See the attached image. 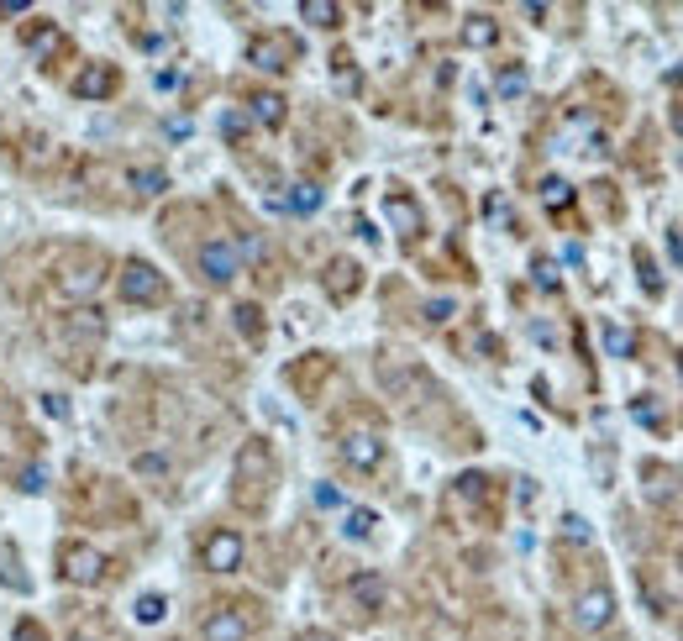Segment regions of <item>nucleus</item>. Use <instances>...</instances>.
<instances>
[{
	"label": "nucleus",
	"mask_w": 683,
	"mask_h": 641,
	"mask_svg": "<svg viewBox=\"0 0 683 641\" xmlns=\"http://www.w3.org/2000/svg\"><path fill=\"white\" fill-rule=\"evenodd\" d=\"M100 284H106V258L90 253V247H69V253L53 263V295L58 300H79V305H85Z\"/></svg>",
	"instance_id": "f257e3e1"
},
{
	"label": "nucleus",
	"mask_w": 683,
	"mask_h": 641,
	"mask_svg": "<svg viewBox=\"0 0 683 641\" xmlns=\"http://www.w3.org/2000/svg\"><path fill=\"white\" fill-rule=\"evenodd\" d=\"M232 494H237V505H247V510H258L263 505V494H268V484H274V452H268V442H247L242 452H237V473H232Z\"/></svg>",
	"instance_id": "f03ea898"
},
{
	"label": "nucleus",
	"mask_w": 683,
	"mask_h": 641,
	"mask_svg": "<svg viewBox=\"0 0 683 641\" xmlns=\"http://www.w3.org/2000/svg\"><path fill=\"white\" fill-rule=\"evenodd\" d=\"M116 289H121V300H127V305H163V300H169V279H163L153 263H142V258L121 263Z\"/></svg>",
	"instance_id": "7ed1b4c3"
},
{
	"label": "nucleus",
	"mask_w": 683,
	"mask_h": 641,
	"mask_svg": "<svg viewBox=\"0 0 683 641\" xmlns=\"http://www.w3.org/2000/svg\"><path fill=\"white\" fill-rule=\"evenodd\" d=\"M58 578H69L79 589L100 584V578H106V552L90 547V542H64L58 547Z\"/></svg>",
	"instance_id": "20e7f679"
},
{
	"label": "nucleus",
	"mask_w": 683,
	"mask_h": 641,
	"mask_svg": "<svg viewBox=\"0 0 683 641\" xmlns=\"http://www.w3.org/2000/svg\"><path fill=\"white\" fill-rule=\"evenodd\" d=\"M242 552H247L242 531L221 526V531H211V536L200 542V568H211V573H237V568H242Z\"/></svg>",
	"instance_id": "39448f33"
},
{
	"label": "nucleus",
	"mask_w": 683,
	"mask_h": 641,
	"mask_svg": "<svg viewBox=\"0 0 683 641\" xmlns=\"http://www.w3.org/2000/svg\"><path fill=\"white\" fill-rule=\"evenodd\" d=\"M195 263H200V279L205 284H232L242 274V253H237V242H226V237L205 242Z\"/></svg>",
	"instance_id": "423d86ee"
},
{
	"label": "nucleus",
	"mask_w": 683,
	"mask_h": 641,
	"mask_svg": "<svg viewBox=\"0 0 683 641\" xmlns=\"http://www.w3.org/2000/svg\"><path fill=\"white\" fill-rule=\"evenodd\" d=\"M615 620V594L599 584V589H589V594H578V605H573V626L578 631H605Z\"/></svg>",
	"instance_id": "0eeeda50"
},
{
	"label": "nucleus",
	"mask_w": 683,
	"mask_h": 641,
	"mask_svg": "<svg viewBox=\"0 0 683 641\" xmlns=\"http://www.w3.org/2000/svg\"><path fill=\"white\" fill-rule=\"evenodd\" d=\"M342 458H347V468L374 473L384 463V437H379V431H347V437H342Z\"/></svg>",
	"instance_id": "6e6552de"
},
{
	"label": "nucleus",
	"mask_w": 683,
	"mask_h": 641,
	"mask_svg": "<svg viewBox=\"0 0 683 641\" xmlns=\"http://www.w3.org/2000/svg\"><path fill=\"white\" fill-rule=\"evenodd\" d=\"M295 53H300V48L289 43V37H253V43H247V64H258V69H268V74H284Z\"/></svg>",
	"instance_id": "1a4fd4ad"
},
{
	"label": "nucleus",
	"mask_w": 683,
	"mask_h": 641,
	"mask_svg": "<svg viewBox=\"0 0 683 641\" xmlns=\"http://www.w3.org/2000/svg\"><path fill=\"white\" fill-rule=\"evenodd\" d=\"M116 85H121V74L111 64H85L74 74V95L79 100H106V95H116Z\"/></svg>",
	"instance_id": "9d476101"
},
{
	"label": "nucleus",
	"mask_w": 683,
	"mask_h": 641,
	"mask_svg": "<svg viewBox=\"0 0 683 641\" xmlns=\"http://www.w3.org/2000/svg\"><path fill=\"white\" fill-rule=\"evenodd\" d=\"M200 636H205V641H247V615L232 610V605H221V610L205 615Z\"/></svg>",
	"instance_id": "9b49d317"
},
{
	"label": "nucleus",
	"mask_w": 683,
	"mask_h": 641,
	"mask_svg": "<svg viewBox=\"0 0 683 641\" xmlns=\"http://www.w3.org/2000/svg\"><path fill=\"white\" fill-rule=\"evenodd\" d=\"M100 337H106V316H100L95 305H79L74 316H64V342H85V347H95Z\"/></svg>",
	"instance_id": "f8f14e48"
},
{
	"label": "nucleus",
	"mask_w": 683,
	"mask_h": 641,
	"mask_svg": "<svg viewBox=\"0 0 683 641\" xmlns=\"http://www.w3.org/2000/svg\"><path fill=\"white\" fill-rule=\"evenodd\" d=\"M384 216H389V226H395L400 237H421L426 232V216H421V205L410 200V195H389L384 200Z\"/></svg>",
	"instance_id": "ddd939ff"
},
{
	"label": "nucleus",
	"mask_w": 683,
	"mask_h": 641,
	"mask_svg": "<svg viewBox=\"0 0 683 641\" xmlns=\"http://www.w3.org/2000/svg\"><path fill=\"white\" fill-rule=\"evenodd\" d=\"M358 284H363V268H358L353 258H331V263H326V295H331V300H353Z\"/></svg>",
	"instance_id": "4468645a"
},
{
	"label": "nucleus",
	"mask_w": 683,
	"mask_h": 641,
	"mask_svg": "<svg viewBox=\"0 0 683 641\" xmlns=\"http://www.w3.org/2000/svg\"><path fill=\"white\" fill-rule=\"evenodd\" d=\"M284 116H289L284 95H274V90H258V95H247V121H258V127L279 132V127H284Z\"/></svg>",
	"instance_id": "2eb2a0df"
},
{
	"label": "nucleus",
	"mask_w": 683,
	"mask_h": 641,
	"mask_svg": "<svg viewBox=\"0 0 683 641\" xmlns=\"http://www.w3.org/2000/svg\"><path fill=\"white\" fill-rule=\"evenodd\" d=\"M347 594H353V605L358 610H379L384 605V573H374V568H363L353 584H347Z\"/></svg>",
	"instance_id": "dca6fc26"
},
{
	"label": "nucleus",
	"mask_w": 683,
	"mask_h": 641,
	"mask_svg": "<svg viewBox=\"0 0 683 641\" xmlns=\"http://www.w3.org/2000/svg\"><path fill=\"white\" fill-rule=\"evenodd\" d=\"M279 205H284V211H295V216H316L321 211V184H310V179L289 184V195Z\"/></svg>",
	"instance_id": "f3484780"
},
{
	"label": "nucleus",
	"mask_w": 683,
	"mask_h": 641,
	"mask_svg": "<svg viewBox=\"0 0 683 641\" xmlns=\"http://www.w3.org/2000/svg\"><path fill=\"white\" fill-rule=\"evenodd\" d=\"M22 43H27L37 58H53L58 48H64V32H58L53 22H32V27L22 32Z\"/></svg>",
	"instance_id": "a211bd4d"
},
{
	"label": "nucleus",
	"mask_w": 683,
	"mask_h": 641,
	"mask_svg": "<svg viewBox=\"0 0 683 641\" xmlns=\"http://www.w3.org/2000/svg\"><path fill=\"white\" fill-rule=\"evenodd\" d=\"M463 43L468 48H494V43H500V22H494V16H468V22H463Z\"/></svg>",
	"instance_id": "6ab92c4d"
},
{
	"label": "nucleus",
	"mask_w": 683,
	"mask_h": 641,
	"mask_svg": "<svg viewBox=\"0 0 683 641\" xmlns=\"http://www.w3.org/2000/svg\"><path fill=\"white\" fill-rule=\"evenodd\" d=\"M300 16L310 27H342V6H331V0H300Z\"/></svg>",
	"instance_id": "aec40b11"
},
{
	"label": "nucleus",
	"mask_w": 683,
	"mask_h": 641,
	"mask_svg": "<svg viewBox=\"0 0 683 641\" xmlns=\"http://www.w3.org/2000/svg\"><path fill=\"white\" fill-rule=\"evenodd\" d=\"M374 526H379V515H374V510H347L342 536H347V542H368V536H374Z\"/></svg>",
	"instance_id": "412c9836"
},
{
	"label": "nucleus",
	"mask_w": 683,
	"mask_h": 641,
	"mask_svg": "<svg viewBox=\"0 0 683 641\" xmlns=\"http://www.w3.org/2000/svg\"><path fill=\"white\" fill-rule=\"evenodd\" d=\"M542 205H547V211H568V205H573V184L568 179H542Z\"/></svg>",
	"instance_id": "4be33fe9"
},
{
	"label": "nucleus",
	"mask_w": 683,
	"mask_h": 641,
	"mask_svg": "<svg viewBox=\"0 0 683 641\" xmlns=\"http://www.w3.org/2000/svg\"><path fill=\"white\" fill-rule=\"evenodd\" d=\"M127 184L137 195H163V190H169V174H163V169H132Z\"/></svg>",
	"instance_id": "5701e85b"
},
{
	"label": "nucleus",
	"mask_w": 683,
	"mask_h": 641,
	"mask_svg": "<svg viewBox=\"0 0 683 641\" xmlns=\"http://www.w3.org/2000/svg\"><path fill=\"white\" fill-rule=\"evenodd\" d=\"M232 321H237V332H242L247 342H258V337H263V310H258V305H237V310H232Z\"/></svg>",
	"instance_id": "b1692460"
},
{
	"label": "nucleus",
	"mask_w": 683,
	"mask_h": 641,
	"mask_svg": "<svg viewBox=\"0 0 683 641\" xmlns=\"http://www.w3.org/2000/svg\"><path fill=\"white\" fill-rule=\"evenodd\" d=\"M137 620H142V626H158V620L163 615H169V599H163V594H142L137 599V610H132Z\"/></svg>",
	"instance_id": "393cba45"
},
{
	"label": "nucleus",
	"mask_w": 683,
	"mask_h": 641,
	"mask_svg": "<svg viewBox=\"0 0 683 641\" xmlns=\"http://www.w3.org/2000/svg\"><path fill=\"white\" fill-rule=\"evenodd\" d=\"M605 353L610 358H631L636 353V337L626 332V326H605Z\"/></svg>",
	"instance_id": "a878e982"
},
{
	"label": "nucleus",
	"mask_w": 683,
	"mask_h": 641,
	"mask_svg": "<svg viewBox=\"0 0 683 641\" xmlns=\"http://www.w3.org/2000/svg\"><path fill=\"white\" fill-rule=\"evenodd\" d=\"M494 90H500L505 100H515V95L526 90V69H521V64H510V69H505L500 79H494Z\"/></svg>",
	"instance_id": "bb28decb"
},
{
	"label": "nucleus",
	"mask_w": 683,
	"mask_h": 641,
	"mask_svg": "<svg viewBox=\"0 0 683 641\" xmlns=\"http://www.w3.org/2000/svg\"><path fill=\"white\" fill-rule=\"evenodd\" d=\"M531 279H536V289H547V295H557V284H563V279H557V268H552L547 258H536V263H531Z\"/></svg>",
	"instance_id": "cd10ccee"
},
{
	"label": "nucleus",
	"mask_w": 683,
	"mask_h": 641,
	"mask_svg": "<svg viewBox=\"0 0 683 641\" xmlns=\"http://www.w3.org/2000/svg\"><path fill=\"white\" fill-rule=\"evenodd\" d=\"M563 536H568V542H594V531H589V521H584V515H563Z\"/></svg>",
	"instance_id": "c85d7f7f"
},
{
	"label": "nucleus",
	"mask_w": 683,
	"mask_h": 641,
	"mask_svg": "<svg viewBox=\"0 0 683 641\" xmlns=\"http://www.w3.org/2000/svg\"><path fill=\"white\" fill-rule=\"evenodd\" d=\"M247 127H253V121H247L242 111H226V116H221V132H226V142H242V137H247Z\"/></svg>",
	"instance_id": "c756f323"
},
{
	"label": "nucleus",
	"mask_w": 683,
	"mask_h": 641,
	"mask_svg": "<svg viewBox=\"0 0 683 641\" xmlns=\"http://www.w3.org/2000/svg\"><path fill=\"white\" fill-rule=\"evenodd\" d=\"M137 473H148V479H163V473H169V458H163V452H142V458H137Z\"/></svg>",
	"instance_id": "7c9ffc66"
},
{
	"label": "nucleus",
	"mask_w": 683,
	"mask_h": 641,
	"mask_svg": "<svg viewBox=\"0 0 683 641\" xmlns=\"http://www.w3.org/2000/svg\"><path fill=\"white\" fill-rule=\"evenodd\" d=\"M636 268H641V289H647V295H657L662 279H657V268H652V258L641 253V247H636Z\"/></svg>",
	"instance_id": "2f4dec72"
},
{
	"label": "nucleus",
	"mask_w": 683,
	"mask_h": 641,
	"mask_svg": "<svg viewBox=\"0 0 683 641\" xmlns=\"http://www.w3.org/2000/svg\"><path fill=\"white\" fill-rule=\"evenodd\" d=\"M16 484H22L27 494H37V489L48 484V468H43V463H27V468H22V479H16Z\"/></svg>",
	"instance_id": "473e14b6"
},
{
	"label": "nucleus",
	"mask_w": 683,
	"mask_h": 641,
	"mask_svg": "<svg viewBox=\"0 0 683 641\" xmlns=\"http://www.w3.org/2000/svg\"><path fill=\"white\" fill-rule=\"evenodd\" d=\"M316 505H321V510H337V505H342L337 484H316Z\"/></svg>",
	"instance_id": "72a5a7b5"
},
{
	"label": "nucleus",
	"mask_w": 683,
	"mask_h": 641,
	"mask_svg": "<svg viewBox=\"0 0 683 641\" xmlns=\"http://www.w3.org/2000/svg\"><path fill=\"white\" fill-rule=\"evenodd\" d=\"M11 641H48L43 636V626H37V620H22V626H16V636Z\"/></svg>",
	"instance_id": "f704fd0d"
},
{
	"label": "nucleus",
	"mask_w": 683,
	"mask_h": 641,
	"mask_svg": "<svg viewBox=\"0 0 683 641\" xmlns=\"http://www.w3.org/2000/svg\"><path fill=\"white\" fill-rule=\"evenodd\" d=\"M452 316V300H431L426 305V321H447Z\"/></svg>",
	"instance_id": "c9c22d12"
},
{
	"label": "nucleus",
	"mask_w": 683,
	"mask_h": 641,
	"mask_svg": "<svg viewBox=\"0 0 683 641\" xmlns=\"http://www.w3.org/2000/svg\"><path fill=\"white\" fill-rule=\"evenodd\" d=\"M668 253H673V263H678V274H683V237H678V232H668Z\"/></svg>",
	"instance_id": "e433bc0d"
},
{
	"label": "nucleus",
	"mask_w": 683,
	"mask_h": 641,
	"mask_svg": "<svg viewBox=\"0 0 683 641\" xmlns=\"http://www.w3.org/2000/svg\"><path fill=\"white\" fill-rule=\"evenodd\" d=\"M43 410H48V416H69V405L58 400V395H43Z\"/></svg>",
	"instance_id": "4c0bfd02"
},
{
	"label": "nucleus",
	"mask_w": 683,
	"mask_h": 641,
	"mask_svg": "<svg viewBox=\"0 0 683 641\" xmlns=\"http://www.w3.org/2000/svg\"><path fill=\"white\" fill-rule=\"evenodd\" d=\"M27 6H22V0H0V16H22Z\"/></svg>",
	"instance_id": "58836bf2"
},
{
	"label": "nucleus",
	"mask_w": 683,
	"mask_h": 641,
	"mask_svg": "<svg viewBox=\"0 0 683 641\" xmlns=\"http://www.w3.org/2000/svg\"><path fill=\"white\" fill-rule=\"evenodd\" d=\"M295 641H337V636H331V631H300Z\"/></svg>",
	"instance_id": "ea45409f"
},
{
	"label": "nucleus",
	"mask_w": 683,
	"mask_h": 641,
	"mask_svg": "<svg viewBox=\"0 0 683 641\" xmlns=\"http://www.w3.org/2000/svg\"><path fill=\"white\" fill-rule=\"evenodd\" d=\"M673 127H678V132H683V106H678V111H673Z\"/></svg>",
	"instance_id": "a19ab883"
},
{
	"label": "nucleus",
	"mask_w": 683,
	"mask_h": 641,
	"mask_svg": "<svg viewBox=\"0 0 683 641\" xmlns=\"http://www.w3.org/2000/svg\"><path fill=\"white\" fill-rule=\"evenodd\" d=\"M69 641H95V636H90V631H79V636H69Z\"/></svg>",
	"instance_id": "79ce46f5"
}]
</instances>
